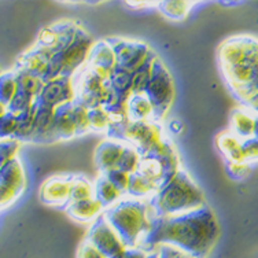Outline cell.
I'll use <instances>...</instances> for the list:
<instances>
[{
  "mask_svg": "<svg viewBox=\"0 0 258 258\" xmlns=\"http://www.w3.org/2000/svg\"><path fill=\"white\" fill-rule=\"evenodd\" d=\"M220 238V224L208 205L173 217H157L143 248L153 251L169 244L192 258H208Z\"/></svg>",
  "mask_w": 258,
  "mask_h": 258,
  "instance_id": "obj_1",
  "label": "cell"
},
{
  "mask_svg": "<svg viewBox=\"0 0 258 258\" xmlns=\"http://www.w3.org/2000/svg\"><path fill=\"white\" fill-rule=\"evenodd\" d=\"M217 56L229 90L243 103L258 91V39L250 35L229 37L221 43Z\"/></svg>",
  "mask_w": 258,
  "mask_h": 258,
  "instance_id": "obj_2",
  "label": "cell"
},
{
  "mask_svg": "<svg viewBox=\"0 0 258 258\" xmlns=\"http://www.w3.org/2000/svg\"><path fill=\"white\" fill-rule=\"evenodd\" d=\"M103 216L118 232L126 247L143 248L157 216L150 199L124 198L113 208L104 210Z\"/></svg>",
  "mask_w": 258,
  "mask_h": 258,
  "instance_id": "obj_3",
  "label": "cell"
},
{
  "mask_svg": "<svg viewBox=\"0 0 258 258\" xmlns=\"http://www.w3.org/2000/svg\"><path fill=\"white\" fill-rule=\"evenodd\" d=\"M150 202L157 217L180 216L208 205L202 189L184 169L168 185L159 189Z\"/></svg>",
  "mask_w": 258,
  "mask_h": 258,
  "instance_id": "obj_4",
  "label": "cell"
},
{
  "mask_svg": "<svg viewBox=\"0 0 258 258\" xmlns=\"http://www.w3.org/2000/svg\"><path fill=\"white\" fill-rule=\"evenodd\" d=\"M94 44V40L91 39L88 32L80 28L75 40L63 51L51 56L44 83L60 77L73 79L80 70H83L87 66Z\"/></svg>",
  "mask_w": 258,
  "mask_h": 258,
  "instance_id": "obj_5",
  "label": "cell"
},
{
  "mask_svg": "<svg viewBox=\"0 0 258 258\" xmlns=\"http://www.w3.org/2000/svg\"><path fill=\"white\" fill-rule=\"evenodd\" d=\"M144 95L149 98L154 107V119L157 122H162L174 103L176 87L173 76L170 75L168 68L158 56L154 60L153 76Z\"/></svg>",
  "mask_w": 258,
  "mask_h": 258,
  "instance_id": "obj_6",
  "label": "cell"
},
{
  "mask_svg": "<svg viewBox=\"0 0 258 258\" xmlns=\"http://www.w3.org/2000/svg\"><path fill=\"white\" fill-rule=\"evenodd\" d=\"M76 102L87 109L103 107L109 95V83L85 66L75 76Z\"/></svg>",
  "mask_w": 258,
  "mask_h": 258,
  "instance_id": "obj_7",
  "label": "cell"
},
{
  "mask_svg": "<svg viewBox=\"0 0 258 258\" xmlns=\"http://www.w3.org/2000/svg\"><path fill=\"white\" fill-rule=\"evenodd\" d=\"M107 40L114 48L117 68L126 70L132 75L142 69L144 64L155 56L154 51L139 40L119 39V37H110Z\"/></svg>",
  "mask_w": 258,
  "mask_h": 258,
  "instance_id": "obj_8",
  "label": "cell"
},
{
  "mask_svg": "<svg viewBox=\"0 0 258 258\" xmlns=\"http://www.w3.org/2000/svg\"><path fill=\"white\" fill-rule=\"evenodd\" d=\"M28 185L26 172L20 158L0 168V197L2 210L11 208L24 195Z\"/></svg>",
  "mask_w": 258,
  "mask_h": 258,
  "instance_id": "obj_9",
  "label": "cell"
},
{
  "mask_svg": "<svg viewBox=\"0 0 258 258\" xmlns=\"http://www.w3.org/2000/svg\"><path fill=\"white\" fill-rule=\"evenodd\" d=\"M80 28L81 26L73 21H59L40 30L35 45L51 55L58 54L75 40Z\"/></svg>",
  "mask_w": 258,
  "mask_h": 258,
  "instance_id": "obj_10",
  "label": "cell"
},
{
  "mask_svg": "<svg viewBox=\"0 0 258 258\" xmlns=\"http://www.w3.org/2000/svg\"><path fill=\"white\" fill-rule=\"evenodd\" d=\"M85 239L90 240L107 258L117 257L125 248H128L118 232L111 227L104 216H100L95 223L91 224Z\"/></svg>",
  "mask_w": 258,
  "mask_h": 258,
  "instance_id": "obj_11",
  "label": "cell"
},
{
  "mask_svg": "<svg viewBox=\"0 0 258 258\" xmlns=\"http://www.w3.org/2000/svg\"><path fill=\"white\" fill-rule=\"evenodd\" d=\"M76 100L75 77H60L47 81L41 94L37 98V103L45 107L56 110L60 106L73 103Z\"/></svg>",
  "mask_w": 258,
  "mask_h": 258,
  "instance_id": "obj_12",
  "label": "cell"
},
{
  "mask_svg": "<svg viewBox=\"0 0 258 258\" xmlns=\"http://www.w3.org/2000/svg\"><path fill=\"white\" fill-rule=\"evenodd\" d=\"M73 174H56L45 180L40 187V199L47 206L66 208L70 204Z\"/></svg>",
  "mask_w": 258,
  "mask_h": 258,
  "instance_id": "obj_13",
  "label": "cell"
},
{
  "mask_svg": "<svg viewBox=\"0 0 258 258\" xmlns=\"http://www.w3.org/2000/svg\"><path fill=\"white\" fill-rule=\"evenodd\" d=\"M87 68L104 80H109L113 76L117 70V56L109 40H100L95 43Z\"/></svg>",
  "mask_w": 258,
  "mask_h": 258,
  "instance_id": "obj_14",
  "label": "cell"
},
{
  "mask_svg": "<svg viewBox=\"0 0 258 258\" xmlns=\"http://www.w3.org/2000/svg\"><path fill=\"white\" fill-rule=\"evenodd\" d=\"M128 143H125L122 140L117 139H106L100 142V144L95 150V165L99 170L100 174H104L113 170L118 169L119 161L122 158L125 149Z\"/></svg>",
  "mask_w": 258,
  "mask_h": 258,
  "instance_id": "obj_15",
  "label": "cell"
},
{
  "mask_svg": "<svg viewBox=\"0 0 258 258\" xmlns=\"http://www.w3.org/2000/svg\"><path fill=\"white\" fill-rule=\"evenodd\" d=\"M51 56L52 55L48 54L47 51L41 50L37 45H33L30 50L21 54L20 58L15 62L14 69L26 72L35 77L44 80L48 72Z\"/></svg>",
  "mask_w": 258,
  "mask_h": 258,
  "instance_id": "obj_16",
  "label": "cell"
},
{
  "mask_svg": "<svg viewBox=\"0 0 258 258\" xmlns=\"http://www.w3.org/2000/svg\"><path fill=\"white\" fill-rule=\"evenodd\" d=\"M104 210L106 209L103 208V205L96 198L87 199L81 202H72L64 208V212L70 219L83 224L95 223L100 216H103Z\"/></svg>",
  "mask_w": 258,
  "mask_h": 258,
  "instance_id": "obj_17",
  "label": "cell"
},
{
  "mask_svg": "<svg viewBox=\"0 0 258 258\" xmlns=\"http://www.w3.org/2000/svg\"><path fill=\"white\" fill-rule=\"evenodd\" d=\"M73 103L64 104L55 110V142H68L77 138Z\"/></svg>",
  "mask_w": 258,
  "mask_h": 258,
  "instance_id": "obj_18",
  "label": "cell"
},
{
  "mask_svg": "<svg viewBox=\"0 0 258 258\" xmlns=\"http://www.w3.org/2000/svg\"><path fill=\"white\" fill-rule=\"evenodd\" d=\"M255 124H257V115H254L250 110L242 106L232 111L229 119V131L236 135L239 139L247 140L254 138Z\"/></svg>",
  "mask_w": 258,
  "mask_h": 258,
  "instance_id": "obj_19",
  "label": "cell"
},
{
  "mask_svg": "<svg viewBox=\"0 0 258 258\" xmlns=\"http://www.w3.org/2000/svg\"><path fill=\"white\" fill-rule=\"evenodd\" d=\"M55 110L37 103L36 128L33 143H54L55 135Z\"/></svg>",
  "mask_w": 258,
  "mask_h": 258,
  "instance_id": "obj_20",
  "label": "cell"
},
{
  "mask_svg": "<svg viewBox=\"0 0 258 258\" xmlns=\"http://www.w3.org/2000/svg\"><path fill=\"white\" fill-rule=\"evenodd\" d=\"M216 146L227 162H243V140L231 131H223L216 138ZM246 162V161H244Z\"/></svg>",
  "mask_w": 258,
  "mask_h": 258,
  "instance_id": "obj_21",
  "label": "cell"
},
{
  "mask_svg": "<svg viewBox=\"0 0 258 258\" xmlns=\"http://www.w3.org/2000/svg\"><path fill=\"white\" fill-rule=\"evenodd\" d=\"M95 185V198L103 205V208H113L118 204L121 199L125 198V195L119 189H117L114 184L111 183L106 174H99V177L94 183Z\"/></svg>",
  "mask_w": 258,
  "mask_h": 258,
  "instance_id": "obj_22",
  "label": "cell"
},
{
  "mask_svg": "<svg viewBox=\"0 0 258 258\" xmlns=\"http://www.w3.org/2000/svg\"><path fill=\"white\" fill-rule=\"evenodd\" d=\"M131 119L135 122H149L154 119V107L146 95H132L126 102Z\"/></svg>",
  "mask_w": 258,
  "mask_h": 258,
  "instance_id": "obj_23",
  "label": "cell"
},
{
  "mask_svg": "<svg viewBox=\"0 0 258 258\" xmlns=\"http://www.w3.org/2000/svg\"><path fill=\"white\" fill-rule=\"evenodd\" d=\"M197 2H189V0H184V2H158L159 13L164 15L165 18H168L170 21H184L191 10L194 9V6H197Z\"/></svg>",
  "mask_w": 258,
  "mask_h": 258,
  "instance_id": "obj_24",
  "label": "cell"
},
{
  "mask_svg": "<svg viewBox=\"0 0 258 258\" xmlns=\"http://www.w3.org/2000/svg\"><path fill=\"white\" fill-rule=\"evenodd\" d=\"M36 114H37V102L33 107H30L29 110L17 115L18 117V128H17L14 139L20 140L21 143L33 142V139H35Z\"/></svg>",
  "mask_w": 258,
  "mask_h": 258,
  "instance_id": "obj_25",
  "label": "cell"
},
{
  "mask_svg": "<svg viewBox=\"0 0 258 258\" xmlns=\"http://www.w3.org/2000/svg\"><path fill=\"white\" fill-rule=\"evenodd\" d=\"M132 79H134L132 73L117 68L113 76L107 80L109 87L114 91L115 95L121 99V102L126 103L129 98L132 96Z\"/></svg>",
  "mask_w": 258,
  "mask_h": 258,
  "instance_id": "obj_26",
  "label": "cell"
},
{
  "mask_svg": "<svg viewBox=\"0 0 258 258\" xmlns=\"http://www.w3.org/2000/svg\"><path fill=\"white\" fill-rule=\"evenodd\" d=\"M157 192H158L157 185L143 177L142 174H131V183H129L126 197L136 199H151Z\"/></svg>",
  "mask_w": 258,
  "mask_h": 258,
  "instance_id": "obj_27",
  "label": "cell"
},
{
  "mask_svg": "<svg viewBox=\"0 0 258 258\" xmlns=\"http://www.w3.org/2000/svg\"><path fill=\"white\" fill-rule=\"evenodd\" d=\"M18 92H20V88H18L15 72L13 69L5 72L0 79V107L2 110H7Z\"/></svg>",
  "mask_w": 258,
  "mask_h": 258,
  "instance_id": "obj_28",
  "label": "cell"
},
{
  "mask_svg": "<svg viewBox=\"0 0 258 258\" xmlns=\"http://www.w3.org/2000/svg\"><path fill=\"white\" fill-rule=\"evenodd\" d=\"M95 198V185L83 174H73L70 204Z\"/></svg>",
  "mask_w": 258,
  "mask_h": 258,
  "instance_id": "obj_29",
  "label": "cell"
},
{
  "mask_svg": "<svg viewBox=\"0 0 258 258\" xmlns=\"http://www.w3.org/2000/svg\"><path fill=\"white\" fill-rule=\"evenodd\" d=\"M15 76H17V83H18V88L21 92L33 96V98H39V95L41 94V91L44 88V80L35 77V76L29 75L26 72H21V70H15Z\"/></svg>",
  "mask_w": 258,
  "mask_h": 258,
  "instance_id": "obj_30",
  "label": "cell"
},
{
  "mask_svg": "<svg viewBox=\"0 0 258 258\" xmlns=\"http://www.w3.org/2000/svg\"><path fill=\"white\" fill-rule=\"evenodd\" d=\"M136 173H140L143 177L157 185L158 191L161 189V181H162V164L157 158H142L139 170Z\"/></svg>",
  "mask_w": 258,
  "mask_h": 258,
  "instance_id": "obj_31",
  "label": "cell"
},
{
  "mask_svg": "<svg viewBox=\"0 0 258 258\" xmlns=\"http://www.w3.org/2000/svg\"><path fill=\"white\" fill-rule=\"evenodd\" d=\"M155 58H157V55L150 62L144 64L142 69H139L136 73H134V79H132V95L146 94L147 87L150 84V80H151V76H153V68H154Z\"/></svg>",
  "mask_w": 258,
  "mask_h": 258,
  "instance_id": "obj_32",
  "label": "cell"
},
{
  "mask_svg": "<svg viewBox=\"0 0 258 258\" xmlns=\"http://www.w3.org/2000/svg\"><path fill=\"white\" fill-rule=\"evenodd\" d=\"M140 162H142V155L138 150L135 149L134 146L128 144L125 149L122 158L119 161L118 169H121L122 172H126L129 174H135L139 170Z\"/></svg>",
  "mask_w": 258,
  "mask_h": 258,
  "instance_id": "obj_33",
  "label": "cell"
},
{
  "mask_svg": "<svg viewBox=\"0 0 258 258\" xmlns=\"http://www.w3.org/2000/svg\"><path fill=\"white\" fill-rule=\"evenodd\" d=\"M90 125L91 131L99 134H109L111 128L107 110L104 107H95L90 110Z\"/></svg>",
  "mask_w": 258,
  "mask_h": 258,
  "instance_id": "obj_34",
  "label": "cell"
},
{
  "mask_svg": "<svg viewBox=\"0 0 258 258\" xmlns=\"http://www.w3.org/2000/svg\"><path fill=\"white\" fill-rule=\"evenodd\" d=\"M18 128V117L9 110H2L0 113V136L3 139H14Z\"/></svg>",
  "mask_w": 258,
  "mask_h": 258,
  "instance_id": "obj_35",
  "label": "cell"
},
{
  "mask_svg": "<svg viewBox=\"0 0 258 258\" xmlns=\"http://www.w3.org/2000/svg\"><path fill=\"white\" fill-rule=\"evenodd\" d=\"M21 146L22 143L17 139H3L0 142V168L18 158Z\"/></svg>",
  "mask_w": 258,
  "mask_h": 258,
  "instance_id": "obj_36",
  "label": "cell"
},
{
  "mask_svg": "<svg viewBox=\"0 0 258 258\" xmlns=\"http://www.w3.org/2000/svg\"><path fill=\"white\" fill-rule=\"evenodd\" d=\"M73 110H75V121L76 128H77V136H84L88 132H91L90 125V109H87L83 104L77 103L75 100L73 103Z\"/></svg>",
  "mask_w": 258,
  "mask_h": 258,
  "instance_id": "obj_37",
  "label": "cell"
},
{
  "mask_svg": "<svg viewBox=\"0 0 258 258\" xmlns=\"http://www.w3.org/2000/svg\"><path fill=\"white\" fill-rule=\"evenodd\" d=\"M36 102H37L36 98H33V96H30V95L25 94V92H21L20 91V92L17 94V96L14 98V100L10 103V106L7 107V110L18 115L21 114V113L26 111V110H29L30 107H33L36 104Z\"/></svg>",
  "mask_w": 258,
  "mask_h": 258,
  "instance_id": "obj_38",
  "label": "cell"
},
{
  "mask_svg": "<svg viewBox=\"0 0 258 258\" xmlns=\"http://www.w3.org/2000/svg\"><path fill=\"white\" fill-rule=\"evenodd\" d=\"M111 183L114 184L117 189H119L121 192L124 194L125 197L128 195V188L129 183H131V174L126 173V172H122L121 169H113L107 173H104Z\"/></svg>",
  "mask_w": 258,
  "mask_h": 258,
  "instance_id": "obj_39",
  "label": "cell"
},
{
  "mask_svg": "<svg viewBox=\"0 0 258 258\" xmlns=\"http://www.w3.org/2000/svg\"><path fill=\"white\" fill-rule=\"evenodd\" d=\"M253 165L247 162H227V172L228 176L233 180H244L251 174Z\"/></svg>",
  "mask_w": 258,
  "mask_h": 258,
  "instance_id": "obj_40",
  "label": "cell"
},
{
  "mask_svg": "<svg viewBox=\"0 0 258 258\" xmlns=\"http://www.w3.org/2000/svg\"><path fill=\"white\" fill-rule=\"evenodd\" d=\"M243 155L247 164H258V138L243 140Z\"/></svg>",
  "mask_w": 258,
  "mask_h": 258,
  "instance_id": "obj_41",
  "label": "cell"
},
{
  "mask_svg": "<svg viewBox=\"0 0 258 258\" xmlns=\"http://www.w3.org/2000/svg\"><path fill=\"white\" fill-rule=\"evenodd\" d=\"M76 258H107V257H106L102 251H99L98 248L95 247L90 240L84 239V240L80 243Z\"/></svg>",
  "mask_w": 258,
  "mask_h": 258,
  "instance_id": "obj_42",
  "label": "cell"
},
{
  "mask_svg": "<svg viewBox=\"0 0 258 258\" xmlns=\"http://www.w3.org/2000/svg\"><path fill=\"white\" fill-rule=\"evenodd\" d=\"M157 248L159 251V258H192L187 253H184L173 246H169V244H161Z\"/></svg>",
  "mask_w": 258,
  "mask_h": 258,
  "instance_id": "obj_43",
  "label": "cell"
},
{
  "mask_svg": "<svg viewBox=\"0 0 258 258\" xmlns=\"http://www.w3.org/2000/svg\"><path fill=\"white\" fill-rule=\"evenodd\" d=\"M150 253H151V251H147V250H144V248L128 247L125 248L122 253L118 254V255L114 258H147Z\"/></svg>",
  "mask_w": 258,
  "mask_h": 258,
  "instance_id": "obj_44",
  "label": "cell"
},
{
  "mask_svg": "<svg viewBox=\"0 0 258 258\" xmlns=\"http://www.w3.org/2000/svg\"><path fill=\"white\" fill-rule=\"evenodd\" d=\"M242 104H243V107L250 110L254 115L258 117V91H255L254 94L250 95Z\"/></svg>",
  "mask_w": 258,
  "mask_h": 258,
  "instance_id": "obj_45",
  "label": "cell"
},
{
  "mask_svg": "<svg viewBox=\"0 0 258 258\" xmlns=\"http://www.w3.org/2000/svg\"><path fill=\"white\" fill-rule=\"evenodd\" d=\"M166 128H168V131L172 135H180V134H183L184 125L180 119L172 118L170 121H169L168 124H166Z\"/></svg>",
  "mask_w": 258,
  "mask_h": 258,
  "instance_id": "obj_46",
  "label": "cell"
},
{
  "mask_svg": "<svg viewBox=\"0 0 258 258\" xmlns=\"http://www.w3.org/2000/svg\"><path fill=\"white\" fill-rule=\"evenodd\" d=\"M125 6L136 9V10H143V9H153L158 7V2H125Z\"/></svg>",
  "mask_w": 258,
  "mask_h": 258,
  "instance_id": "obj_47",
  "label": "cell"
},
{
  "mask_svg": "<svg viewBox=\"0 0 258 258\" xmlns=\"http://www.w3.org/2000/svg\"><path fill=\"white\" fill-rule=\"evenodd\" d=\"M147 258H159V251L158 248H155V250H153L151 253L149 254V257Z\"/></svg>",
  "mask_w": 258,
  "mask_h": 258,
  "instance_id": "obj_48",
  "label": "cell"
},
{
  "mask_svg": "<svg viewBox=\"0 0 258 258\" xmlns=\"http://www.w3.org/2000/svg\"><path fill=\"white\" fill-rule=\"evenodd\" d=\"M221 5H224V6H239V5H242V2H223Z\"/></svg>",
  "mask_w": 258,
  "mask_h": 258,
  "instance_id": "obj_49",
  "label": "cell"
},
{
  "mask_svg": "<svg viewBox=\"0 0 258 258\" xmlns=\"http://www.w3.org/2000/svg\"><path fill=\"white\" fill-rule=\"evenodd\" d=\"M254 138H258V117H257V124H255V134H254Z\"/></svg>",
  "mask_w": 258,
  "mask_h": 258,
  "instance_id": "obj_50",
  "label": "cell"
}]
</instances>
